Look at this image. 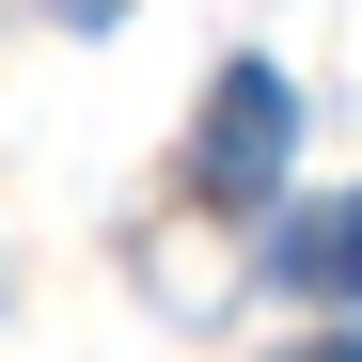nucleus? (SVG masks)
I'll list each match as a JSON object with an SVG mask.
<instances>
[{"instance_id":"f257e3e1","label":"nucleus","mask_w":362,"mask_h":362,"mask_svg":"<svg viewBox=\"0 0 362 362\" xmlns=\"http://www.w3.org/2000/svg\"><path fill=\"white\" fill-rule=\"evenodd\" d=\"M284 268H299V284H362V221H315V236H299Z\"/></svg>"}]
</instances>
